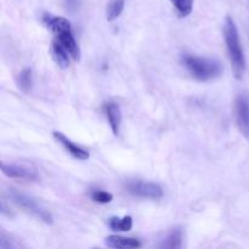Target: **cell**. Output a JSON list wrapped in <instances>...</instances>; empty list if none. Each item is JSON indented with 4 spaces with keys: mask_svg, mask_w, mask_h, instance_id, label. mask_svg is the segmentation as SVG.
<instances>
[{
    "mask_svg": "<svg viewBox=\"0 0 249 249\" xmlns=\"http://www.w3.org/2000/svg\"><path fill=\"white\" fill-rule=\"evenodd\" d=\"M224 38H225L226 49L232 66L233 74L237 79H242L246 71V58L241 45L237 26L230 16L226 17L224 23Z\"/></svg>",
    "mask_w": 249,
    "mask_h": 249,
    "instance_id": "obj_1",
    "label": "cell"
},
{
    "mask_svg": "<svg viewBox=\"0 0 249 249\" xmlns=\"http://www.w3.org/2000/svg\"><path fill=\"white\" fill-rule=\"evenodd\" d=\"M181 61L190 74L198 82H208V80L215 79L223 72L220 62L212 58L185 55L182 56Z\"/></svg>",
    "mask_w": 249,
    "mask_h": 249,
    "instance_id": "obj_2",
    "label": "cell"
},
{
    "mask_svg": "<svg viewBox=\"0 0 249 249\" xmlns=\"http://www.w3.org/2000/svg\"><path fill=\"white\" fill-rule=\"evenodd\" d=\"M9 198L16 206H18L24 212L33 215L34 218L39 219V220L44 221L46 224H53V216H51V214L48 211H45L40 204L36 203L33 198L27 196V195L16 191V190H10Z\"/></svg>",
    "mask_w": 249,
    "mask_h": 249,
    "instance_id": "obj_3",
    "label": "cell"
},
{
    "mask_svg": "<svg viewBox=\"0 0 249 249\" xmlns=\"http://www.w3.org/2000/svg\"><path fill=\"white\" fill-rule=\"evenodd\" d=\"M126 190L129 194L138 198L158 201L163 197V189L155 182L130 181L126 184Z\"/></svg>",
    "mask_w": 249,
    "mask_h": 249,
    "instance_id": "obj_4",
    "label": "cell"
},
{
    "mask_svg": "<svg viewBox=\"0 0 249 249\" xmlns=\"http://www.w3.org/2000/svg\"><path fill=\"white\" fill-rule=\"evenodd\" d=\"M236 122L241 134L249 139V97L245 94L236 99Z\"/></svg>",
    "mask_w": 249,
    "mask_h": 249,
    "instance_id": "obj_5",
    "label": "cell"
},
{
    "mask_svg": "<svg viewBox=\"0 0 249 249\" xmlns=\"http://www.w3.org/2000/svg\"><path fill=\"white\" fill-rule=\"evenodd\" d=\"M1 172L4 173L6 177L11 178V179H18V180H26V181H38L39 175L34 169L26 167V165L21 164H6V163H1Z\"/></svg>",
    "mask_w": 249,
    "mask_h": 249,
    "instance_id": "obj_6",
    "label": "cell"
},
{
    "mask_svg": "<svg viewBox=\"0 0 249 249\" xmlns=\"http://www.w3.org/2000/svg\"><path fill=\"white\" fill-rule=\"evenodd\" d=\"M53 138L56 139V141H57L58 143H61V145L63 146V148H65L71 156H73V157L80 160H89L90 153L88 152L87 150H84L83 147H80V146L75 145V143L73 142L72 140H70L65 134L61 133V131H53Z\"/></svg>",
    "mask_w": 249,
    "mask_h": 249,
    "instance_id": "obj_7",
    "label": "cell"
},
{
    "mask_svg": "<svg viewBox=\"0 0 249 249\" xmlns=\"http://www.w3.org/2000/svg\"><path fill=\"white\" fill-rule=\"evenodd\" d=\"M56 39L62 44L66 48V50L70 53L71 57L74 61H78L80 58V49L78 45L77 40H75L74 36H73L72 29H66V31L60 32L56 34Z\"/></svg>",
    "mask_w": 249,
    "mask_h": 249,
    "instance_id": "obj_8",
    "label": "cell"
},
{
    "mask_svg": "<svg viewBox=\"0 0 249 249\" xmlns=\"http://www.w3.org/2000/svg\"><path fill=\"white\" fill-rule=\"evenodd\" d=\"M104 112L108 119L109 126L114 135H118L121 131V123H122V113L121 108L118 105L113 101H108L104 105Z\"/></svg>",
    "mask_w": 249,
    "mask_h": 249,
    "instance_id": "obj_9",
    "label": "cell"
},
{
    "mask_svg": "<svg viewBox=\"0 0 249 249\" xmlns=\"http://www.w3.org/2000/svg\"><path fill=\"white\" fill-rule=\"evenodd\" d=\"M41 21H43V23L45 24L50 31H53L55 34L66 31V29H72L71 28V23L68 22V19H66L65 17L49 14V12L43 14V16H41Z\"/></svg>",
    "mask_w": 249,
    "mask_h": 249,
    "instance_id": "obj_10",
    "label": "cell"
},
{
    "mask_svg": "<svg viewBox=\"0 0 249 249\" xmlns=\"http://www.w3.org/2000/svg\"><path fill=\"white\" fill-rule=\"evenodd\" d=\"M50 53H51V56H53V61L58 65V67L67 68L68 66H70V57H71L70 53L66 50L65 46H63L57 39L53 40V43H51Z\"/></svg>",
    "mask_w": 249,
    "mask_h": 249,
    "instance_id": "obj_11",
    "label": "cell"
},
{
    "mask_svg": "<svg viewBox=\"0 0 249 249\" xmlns=\"http://www.w3.org/2000/svg\"><path fill=\"white\" fill-rule=\"evenodd\" d=\"M105 243H106V246H108V247L118 248V249L141 247V243L138 238L122 237V236H117V235H112L105 238Z\"/></svg>",
    "mask_w": 249,
    "mask_h": 249,
    "instance_id": "obj_12",
    "label": "cell"
},
{
    "mask_svg": "<svg viewBox=\"0 0 249 249\" xmlns=\"http://www.w3.org/2000/svg\"><path fill=\"white\" fill-rule=\"evenodd\" d=\"M182 230L180 228H175L168 233L167 237L163 240V242L160 245V248L162 249H180L182 247Z\"/></svg>",
    "mask_w": 249,
    "mask_h": 249,
    "instance_id": "obj_13",
    "label": "cell"
},
{
    "mask_svg": "<svg viewBox=\"0 0 249 249\" xmlns=\"http://www.w3.org/2000/svg\"><path fill=\"white\" fill-rule=\"evenodd\" d=\"M109 228L113 231H121V232H128L133 228V218L130 215L124 218H117L113 216L108 220Z\"/></svg>",
    "mask_w": 249,
    "mask_h": 249,
    "instance_id": "obj_14",
    "label": "cell"
},
{
    "mask_svg": "<svg viewBox=\"0 0 249 249\" xmlns=\"http://www.w3.org/2000/svg\"><path fill=\"white\" fill-rule=\"evenodd\" d=\"M17 84L23 92H29L33 85V74L31 68H24L17 77Z\"/></svg>",
    "mask_w": 249,
    "mask_h": 249,
    "instance_id": "obj_15",
    "label": "cell"
},
{
    "mask_svg": "<svg viewBox=\"0 0 249 249\" xmlns=\"http://www.w3.org/2000/svg\"><path fill=\"white\" fill-rule=\"evenodd\" d=\"M124 4H125V0H111L107 5L106 10V17L107 21H114L119 17V15L122 14L124 9Z\"/></svg>",
    "mask_w": 249,
    "mask_h": 249,
    "instance_id": "obj_16",
    "label": "cell"
},
{
    "mask_svg": "<svg viewBox=\"0 0 249 249\" xmlns=\"http://www.w3.org/2000/svg\"><path fill=\"white\" fill-rule=\"evenodd\" d=\"M170 2L181 17L189 16L194 9V0H170Z\"/></svg>",
    "mask_w": 249,
    "mask_h": 249,
    "instance_id": "obj_17",
    "label": "cell"
},
{
    "mask_svg": "<svg viewBox=\"0 0 249 249\" xmlns=\"http://www.w3.org/2000/svg\"><path fill=\"white\" fill-rule=\"evenodd\" d=\"M90 197L92 201L100 204H107L113 201V195L107 191H102V190H94L90 194Z\"/></svg>",
    "mask_w": 249,
    "mask_h": 249,
    "instance_id": "obj_18",
    "label": "cell"
},
{
    "mask_svg": "<svg viewBox=\"0 0 249 249\" xmlns=\"http://www.w3.org/2000/svg\"><path fill=\"white\" fill-rule=\"evenodd\" d=\"M65 2L66 6H67V9L70 10V11H75V10L79 7L80 0H65Z\"/></svg>",
    "mask_w": 249,
    "mask_h": 249,
    "instance_id": "obj_19",
    "label": "cell"
},
{
    "mask_svg": "<svg viewBox=\"0 0 249 249\" xmlns=\"http://www.w3.org/2000/svg\"><path fill=\"white\" fill-rule=\"evenodd\" d=\"M0 212H1V214L2 215H6V216H9V218H12V213L11 212H7V209L5 208V204L4 203H1V207H0Z\"/></svg>",
    "mask_w": 249,
    "mask_h": 249,
    "instance_id": "obj_20",
    "label": "cell"
}]
</instances>
